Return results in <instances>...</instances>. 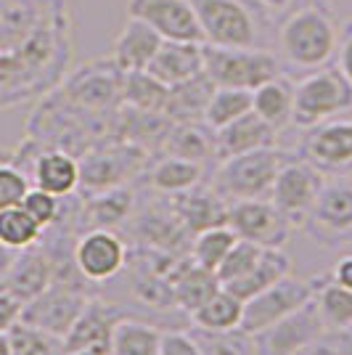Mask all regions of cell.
Masks as SVG:
<instances>
[{"label":"cell","mask_w":352,"mask_h":355,"mask_svg":"<svg viewBox=\"0 0 352 355\" xmlns=\"http://www.w3.org/2000/svg\"><path fill=\"white\" fill-rule=\"evenodd\" d=\"M135 189L130 186H117L109 191L82 193V209H80V234L88 228H112L119 231L130 220L135 212Z\"/></svg>","instance_id":"24"},{"label":"cell","mask_w":352,"mask_h":355,"mask_svg":"<svg viewBox=\"0 0 352 355\" xmlns=\"http://www.w3.org/2000/svg\"><path fill=\"white\" fill-rule=\"evenodd\" d=\"M122 231L130 234L138 247L188 254L191 234L183 228L170 196L157 193V199H151L146 205H135V212L130 215V220L125 223Z\"/></svg>","instance_id":"12"},{"label":"cell","mask_w":352,"mask_h":355,"mask_svg":"<svg viewBox=\"0 0 352 355\" xmlns=\"http://www.w3.org/2000/svg\"><path fill=\"white\" fill-rule=\"evenodd\" d=\"M339 16L331 0H302L279 24L281 59L297 69H321L337 56Z\"/></svg>","instance_id":"2"},{"label":"cell","mask_w":352,"mask_h":355,"mask_svg":"<svg viewBox=\"0 0 352 355\" xmlns=\"http://www.w3.org/2000/svg\"><path fill=\"white\" fill-rule=\"evenodd\" d=\"M69 355H109V353H93V350H77V353H69Z\"/></svg>","instance_id":"56"},{"label":"cell","mask_w":352,"mask_h":355,"mask_svg":"<svg viewBox=\"0 0 352 355\" xmlns=\"http://www.w3.org/2000/svg\"><path fill=\"white\" fill-rule=\"evenodd\" d=\"M127 16L146 21L161 40L204 43L196 11L188 0H127Z\"/></svg>","instance_id":"19"},{"label":"cell","mask_w":352,"mask_h":355,"mask_svg":"<svg viewBox=\"0 0 352 355\" xmlns=\"http://www.w3.org/2000/svg\"><path fill=\"white\" fill-rule=\"evenodd\" d=\"M302 231L323 250L352 247V175L323 180Z\"/></svg>","instance_id":"10"},{"label":"cell","mask_w":352,"mask_h":355,"mask_svg":"<svg viewBox=\"0 0 352 355\" xmlns=\"http://www.w3.org/2000/svg\"><path fill=\"white\" fill-rule=\"evenodd\" d=\"M286 159L289 151L281 146H265L225 157L212 167L209 183L228 205L241 199H267L273 180Z\"/></svg>","instance_id":"4"},{"label":"cell","mask_w":352,"mask_h":355,"mask_svg":"<svg viewBox=\"0 0 352 355\" xmlns=\"http://www.w3.org/2000/svg\"><path fill=\"white\" fill-rule=\"evenodd\" d=\"M313 295H315V279H299L289 273L244 302V315L238 329L247 334H257L297 311L299 305H305L308 300H313Z\"/></svg>","instance_id":"15"},{"label":"cell","mask_w":352,"mask_h":355,"mask_svg":"<svg viewBox=\"0 0 352 355\" xmlns=\"http://www.w3.org/2000/svg\"><path fill=\"white\" fill-rule=\"evenodd\" d=\"M122 80L125 72L114 64V59L103 56L69 69L61 80L59 93L90 114L112 117L122 104Z\"/></svg>","instance_id":"9"},{"label":"cell","mask_w":352,"mask_h":355,"mask_svg":"<svg viewBox=\"0 0 352 355\" xmlns=\"http://www.w3.org/2000/svg\"><path fill=\"white\" fill-rule=\"evenodd\" d=\"M225 225L234 228L238 239L254 241L260 247H286L292 225L281 215L270 199H241L228 205Z\"/></svg>","instance_id":"17"},{"label":"cell","mask_w":352,"mask_h":355,"mask_svg":"<svg viewBox=\"0 0 352 355\" xmlns=\"http://www.w3.org/2000/svg\"><path fill=\"white\" fill-rule=\"evenodd\" d=\"M88 297L90 292H85V289L67 286V284H51L43 295H37L21 308L19 321L64 340L77 321V315L85 308Z\"/></svg>","instance_id":"16"},{"label":"cell","mask_w":352,"mask_h":355,"mask_svg":"<svg viewBox=\"0 0 352 355\" xmlns=\"http://www.w3.org/2000/svg\"><path fill=\"white\" fill-rule=\"evenodd\" d=\"M323 180H326V175L318 173L313 164L305 162L297 154H289V159L281 164L279 175L273 180V189H270L267 199L276 205V209L289 220L294 231L297 228L302 231L310 209L321 193Z\"/></svg>","instance_id":"13"},{"label":"cell","mask_w":352,"mask_h":355,"mask_svg":"<svg viewBox=\"0 0 352 355\" xmlns=\"http://www.w3.org/2000/svg\"><path fill=\"white\" fill-rule=\"evenodd\" d=\"M352 109V83L339 72V67L326 64L321 69H310L302 80L294 83L292 125L308 130L318 122H326Z\"/></svg>","instance_id":"8"},{"label":"cell","mask_w":352,"mask_h":355,"mask_svg":"<svg viewBox=\"0 0 352 355\" xmlns=\"http://www.w3.org/2000/svg\"><path fill=\"white\" fill-rule=\"evenodd\" d=\"M43 239V225L32 218L21 205L0 209V244L11 252L35 247Z\"/></svg>","instance_id":"39"},{"label":"cell","mask_w":352,"mask_h":355,"mask_svg":"<svg viewBox=\"0 0 352 355\" xmlns=\"http://www.w3.org/2000/svg\"><path fill=\"white\" fill-rule=\"evenodd\" d=\"M204 74L215 88L254 90L281 74V59L267 48L202 43Z\"/></svg>","instance_id":"7"},{"label":"cell","mask_w":352,"mask_h":355,"mask_svg":"<svg viewBox=\"0 0 352 355\" xmlns=\"http://www.w3.org/2000/svg\"><path fill=\"white\" fill-rule=\"evenodd\" d=\"M254 6H260L267 14H283L294 6V0H252Z\"/></svg>","instance_id":"53"},{"label":"cell","mask_w":352,"mask_h":355,"mask_svg":"<svg viewBox=\"0 0 352 355\" xmlns=\"http://www.w3.org/2000/svg\"><path fill=\"white\" fill-rule=\"evenodd\" d=\"M0 3H6V0H0Z\"/></svg>","instance_id":"58"},{"label":"cell","mask_w":352,"mask_h":355,"mask_svg":"<svg viewBox=\"0 0 352 355\" xmlns=\"http://www.w3.org/2000/svg\"><path fill=\"white\" fill-rule=\"evenodd\" d=\"M69 0H6L0 3V51H14L45 27Z\"/></svg>","instance_id":"21"},{"label":"cell","mask_w":352,"mask_h":355,"mask_svg":"<svg viewBox=\"0 0 352 355\" xmlns=\"http://www.w3.org/2000/svg\"><path fill=\"white\" fill-rule=\"evenodd\" d=\"M161 35L154 27H148L146 21L127 16L125 27L114 37L112 45V59L122 72H143L148 61L154 59V53L159 51Z\"/></svg>","instance_id":"30"},{"label":"cell","mask_w":352,"mask_h":355,"mask_svg":"<svg viewBox=\"0 0 352 355\" xmlns=\"http://www.w3.org/2000/svg\"><path fill=\"white\" fill-rule=\"evenodd\" d=\"M146 72L157 77L161 85L175 88L180 83L191 80L204 72L202 59V43H177V40H161L159 51L148 61Z\"/></svg>","instance_id":"26"},{"label":"cell","mask_w":352,"mask_h":355,"mask_svg":"<svg viewBox=\"0 0 352 355\" xmlns=\"http://www.w3.org/2000/svg\"><path fill=\"white\" fill-rule=\"evenodd\" d=\"M337 67L352 83V19H344L339 27V45H337Z\"/></svg>","instance_id":"50"},{"label":"cell","mask_w":352,"mask_h":355,"mask_svg":"<svg viewBox=\"0 0 352 355\" xmlns=\"http://www.w3.org/2000/svg\"><path fill=\"white\" fill-rule=\"evenodd\" d=\"M328 276L339 284V286H344V289H352V252L350 254H342L334 268L328 270Z\"/></svg>","instance_id":"52"},{"label":"cell","mask_w":352,"mask_h":355,"mask_svg":"<svg viewBox=\"0 0 352 355\" xmlns=\"http://www.w3.org/2000/svg\"><path fill=\"white\" fill-rule=\"evenodd\" d=\"M252 112V90L238 88H215L204 109V122L212 130H220L234 119Z\"/></svg>","instance_id":"42"},{"label":"cell","mask_w":352,"mask_h":355,"mask_svg":"<svg viewBox=\"0 0 352 355\" xmlns=\"http://www.w3.org/2000/svg\"><path fill=\"white\" fill-rule=\"evenodd\" d=\"M170 88L161 85L157 77L143 72H125L122 80V104L132 109H146V112H164Z\"/></svg>","instance_id":"41"},{"label":"cell","mask_w":352,"mask_h":355,"mask_svg":"<svg viewBox=\"0 0 352 355\" xmlns=\"http://www.w3.org/2000/svg\"><path fill=\"white\" fill-rule=\"evenodd\" d=\"M72 59L74 14L67 3L30 40L14 51H0V112L35 104L59 88L72 69Z\"/></svg>","instance_id":"1"},{"label":"cell","mask_w":352,"mask_h":355,"mask_svg":"<svg viewBox=\"0 0 352 355\" xmlns=\"http://www.w3.org/2000/svg\"><path fill=\"white\" fill-rule=\"evenodd\" d=\"M74 266L88 284H106L127 268L130 250L112 228H88L74 239Z\"/></svg>","instance_id":"14"},{"label":"cell","mask_w":352,"mask_h":355,"mask_svg":"<svg viewBox=\"0 0 352 355\" xmlns=\"http://www.w3.org/2000/svg\"><path fill=\"white\" fill-rule=\"evenodd\" d=\"M281 133L267 125L260 114L247 112L244 117L234 119L231 125H225L220 130H215V148H218V162L225 157H236L244 151H254V148L265 146H279Z\"/></svg>","instance_id":"27"},{"label":"cell","mask_w":352,"mask_h":355,"mask_svg":"<svg viewBox=\"0 0 352 355\" xmlns=\"http://www.w3.org/2000/svg\"><path fill=\"white\" fill-rule=\"evenodd\" d=\"M206 175H212V170L204 164L159 154V157H151L146 173H143V180H146L148 189L159 196H177V193L204 183Z\"/></svg>","instance_id":"28"},{"label":"cell","mask_w":352,"mask_h":355,"mask_svg":"<svg viewBox=\"0 0 352 355\" xmlns=\"http://www.w3.org/2000/svg\"><path fill=\"white\" fill-rule=\"evenodd\" d=\"M21 207L30 212L35 220L45 228H51L53 223L59 220V212H61V196H53V193L43 191L37 186H32L27 196L21 199Z\"/></svg>","instance_id":"48"},{"label":"cell","mask_w":352,"mask_h":355,"mask_svg":"<svg viewBox=\"0 0 352 355\" xmlns=\"http://www.w3.org/2000/svg\"><path fill=\"white\" fill-rule=\"evenodd\" d=\"M159 355H206L202 342L191 331L183 329H161Z\"/></svg>","instance_id":"49"},{"label":"cell","mask_w":352,"mask_h":355,"mask_svg":"<svg viewBox=\"0 0 352 355\" xmlns=\"http://www.w3.org/2000/svg\"><path fill=\"white\" fill-rule=\"evenodd\" d=\"M8 151H11V148H0V159H3V157H6Z\"/></svg>","instance_id":"57"},{"label":"cell","mask_w":352,"mask_h":355,"mask_svg":"<svg viewBox=\"0 0 352 355\" xmlns=\"http://www.w3.org/2000/svg\"><path fill=\"white\" fill-rule=\"evenodd\" d=\"M125 315H130V311H125L98 295H90L82 313L77 315L74 326L69 329V334L64 337L67 355L77 353V350L112 355V334H114L117 321H122Z\"/></svg>","instance_id":"20"},{"label":"cell","mask_w":352,"mask_h":355,"mask_svg":"<svg viewBox=\"0 0 352 355\" xmlns=\"http://www.w3.org/2000/svg\"><path fill=\"white\" fill-rule=\"evenodd\" d=\"M161 329L135 313L117 321L112 334V355H159Z\"/></svg>","instance_id":"37"},{"label":"cell","mask_w":352,"mask_h":355,"mask_svg":"<svg viewBox=\"0 0 352 355\" xmlns=\"http://www.w3.org/2000/svg\"><path fill=\"white\" fill-rule=\"evenodd\" d=\"M241 315H244V302L228 289H218L206 297L204 302L188 313L193 329L199 331H212V334H222V331H234L241 326Z\"/></svg>","instance_id":"34"},{"label":"cell","mask_w":352,"mask_h":355,"mask_svg":"<svg viewBox=\"0 0 352 355\" xmlns=\"http://www.w3.org/2000/svg\"><path fill=\"white\" fill-rule=\"evenodd\" d=\"M14 254H16V252L6 250V247L0 244V279H3V273L8 270V266H11V260H14Z\"/></svg>","instance_id":"54"},{"label":"cell","mask_w":352,"mask_h":355,"mask_svg":"<svg viewBox=\"0 0 352 355\" xmlns=\"http://www.w3.org/2000/svg\"><path fill=\"white\" fill-rule=\"evenodd\" d=\"M289 273H292V257L283 252V247H265V252L260 254V260L254 263L249 273L241 276L238 282L222 286V289H228L241 302H247V300L260 295L263 289H267L270 284H276L279 279L289 276Z\"/></svg>","instance_id":"33"},{"label":"cell","mask_w":352,"mask_h":355,"mask_svg":"<svg viewBox=\"0 0 352 355\" xmlns=\"http://www.w3.org/2000/svg\"><path fill=\"white\" fill-rule=\"evenodd\" d=\"M297 355H352V329H323Z\"/></svg>","instance_id":"47"},{"label":"cell","mask_w":352,"mask_h":355,"mask_svg":"<svg viewBox=\"0 0 352 355\" xmlns=\"http://www.w3.org/2000/svg\"><path fill=\"white\" fill-rule=\"evenodd\" d=\"M196 337H199L206 355H257L254 337L247 334V331H241V329L222 331V334L199 331V329H196Z\"/></svg>","instance_id":"45"},{"label":"cell","mask_w":352,"mask_h":355,"mask_svg":"<svg viewBox=\"0 0 352 355\" xmlns=\"http://www.w3.org/2000/svg\"><path fill=\"white\" fill-rule=\"evenodd\" d=\"M212 90H215V85L209 83V77L204 72L196 74L191 80L170 88L164 114L173 122H204V109L209 104Z\"/></svg>","instance_id":"36"},{"label":"cell","mask_w":352,"mask_h":355,"mask_svg":"<svg viewBox=\"0 0 352 355\" xmlns=\"http://www.w3.org/2000/svg\"><path fill=\"white\" fill-rule=\"evenodd\" d=\"M263 252H265V247H260V244L247 241V239H238L234 247H231V252L222 257V263L218 266V270H215L220 286H228V284L238 282L241 276H247L252 268H254V263L260 260Z\"/></svg>","instance_id":"44"},{"label":"cell","mask_w":352,"mask_h":355,"mask_svg":"<svg viewBox=\"0 0 352 355\" xmlns=\"http://www.w3.org/2000/svg\"><path fill=\"white\" fill-rule=\"evenodd\" d=\"M148 162H151V154L146 148L119 138H103L77 157V164H80L77 191L98 193L117 186H130L138 178H143Z\"/></svg>","instance_id":"6"},{"label":"cell","mask_w":352,"mask_h":355,"mask_svg":"<svg viewBox=\"0 0 352 355\" xmlns=\"http://www.w3.org/2000/svg\"><path fill=\"white\" fill-rule=\"evenodd\" d=\"M173 289H175L177 308L186 313H193L212 292L220 289V282H218V276L212 270L196 266L191 257L186 254L175 268Z\"/></svg>","instance_id":"35"},{"label":"cell","mask_w":352,"mask_h":355,"mask_svg":"<svg viewBox=\"0 0 352 355\" xmlns=\"http://www.w3.org/2000/svg\"><path fill=\"white\" fill-rule=\"evenodd\" d=\"M173 128V119L164 112H146V109H132L119 104L112 117V135L119 141H130L135 146L146 148L148 154H159L164 138Z\"/></svg>","instance_id":"23"},{"label":"cell","mask_w":352,"mask_h":355,"mask_svg":"<svg viewBox=\"0 0 352 355\" xmlns=\"http://www.w3.org/2000/svg\"><path fill=\"white\" fill-rule=\"evenodd\" d=\"M209 45L265 48L267 11L252 0H188Z\"/></svg>","instance_id":"5"},{"label":"cell","mask_w":352,"mask_h":355,"mask_svg":"<svg viewBox=\"0 0 352 355\" xmlns=\"http://www.w3.org/2000/svg\"><path fill=\"white\" fill-rule=\"evenodd\" d=\"M170 202L191 239L204 228L225 225L228 220V202L212 189V183H199L188 191L170 196Z\"/></svg>","instance_id":"25"},{"label":"cell","mask_w":352,"mask_h":355,"mask_svg":"<svg viewBox=\"0 0 352 355\" xmlns=\"http://www.w3.org/2000/svg\"><path fill=\"white\" fill-rule=\"evenodd\" d=\"M30 183L53 193V196H69L80 189V164L77 157L61 148L45 146L35 157L30 167Z\"/></svg>","instance_id":"29"},{"label":"cell","mask_w":352,"mask_h":355,"mask_svg":"<svg viewBox=\"0 0 352 355\" xmlns=\"http://www.w3.org/2000/svg\"><path fill=\"white\" fill-rule=\"evenodd\" d=\"M51 284H53V257L37 241L35 247L16 252L8 270L0 279V289H6L21 305H27L30 300L43 295Z\"/></svg>","instance_id":"22"},{"label":"cell","mask_w":352,"mask_h":355,"mask_svg":"<svg viewBox=\"0 0 352 355\" xmlns=\"http://www.w3.org/2000/svg\"><path fill=\"white\" fill-rule=\"evenodd\" d=\"M112 117L90 114L85 109L74 106L72 101H67L59 88H53L40 101H35V109L27 119V135L45 146L80 157L93 144L112 135Z\"/></svg>","instance_id":"3"},{"label":"cell","mask_w":352,"mask_h":355,"mask_svg":"<svg viewBox=\"0 0 352 355\" xmlns=\"http://www.w3.org/2000/svg\"><path fill=\"white\" fill-rule=\"evenodd\" d=\"M159 154L180 157L188 162H199L212 170L218 164V148H215V130L206 122H173L170 133L161 144Z\"/></svg>","instance_id":"31"},{"label":"cell","mask_w":352,"mask_h":355,"mask_svg":"<svg viewBox=\"0 0 352 355\" xmlns=\"http://www.w3.org/2000/svg\"><path fill=\"white\" fill-rule=\"evenodd\" d=\"M294 154L326 178L352 175V117L339 114L308 128Z\"/></svg>","instance_id":"11"},{"label":"cell","mask_w":352,"mask_h":355,"mask_svg":"<svg viewBox=\"0 0 352 355\" xmlns=\"http://www.w3.org/2000/svg\"><path fill=\"white\" fill-rule=\"evenodd\" d=\"M0 355H14L11 353V337H8V331H0Z\"/></svg>","instance_id":"55"},{"label":"cell","mask_w":352,"mask_h":355,"mask_svg":"<svg viewBox=\"0 0 352 355\" xmlns=\"http://www.w3.org/2000/svg\"><path fill=\"white\" fill-rule=\"evenodd\" d=\"M11 337V353L14 355H67L64 340L53 337L43 329H35L30 324L16 321L8 331Z\"/></svg>","instance_id":"43"},{"label":"cell","mask_w":352,"mask_h":355,"mask_svg":"<svg viewBox=\"0 0 352 355\" xmlns=\"http://www.w3.org/2000/svg\"><path fill=\"white\" fill-rule=\"evenodd\" d=\"M238 236L234 234L231 225H215V228H204L191 239L188 244V257L196 266L206 268V270H218V266L222 263V257L231 252Z\"/></svg>","instance_id":"40"},{"label":"cell","mask_w":352,"mask_h":355,"mask_svg":"<svg viewBox=\"0 0 352 355\" xmlns=\"http://www.w3.org/2000/svg\"><path fill=\"white\" fill-rule=\"evenodd\" d=\"M315 279V305L326 329H352V289L339 286L328 273L313 276Z\"/></svg>","instance_id":"38"},{"label":"cell","mask_w":352,"mask_h":355,"mask_svg":"<svg viewBox=\"0 0 352 355\" xmlns=\"http://www.w3.org/2000/svg\"><path fill=\"white\" fill-rule=\"evenodd\" d=\"M32 189L30 178L14 164V148L0 159V209L16 207Z\"/></svg>","instance_id":"46"},{"label":"cell","mask_w":352,"mask_h":355,"mask_svg":"<svg viewBox=\"0 0 352 355\" xmlns=\"http://www.w3.org/2000/svg\"><path fill=\"white\" fill-rule=\"evenodd\" d=\"M323 329V318L315 300H308L297 311L283 315L281 321L252 334L257 345V355H297L308 342H313Z\"/></svg>","instance_id":"18"},{"label":"cell","mask_w":352,"mask_h":355,"mask_svg":"<svg viewBox=\"0 0 352 355\" xmlns=\"http://www.w3.org/2000/svg\"><path fill=\"white\" fill-rule=\"evenodd\" d=\"M252 112L260 114L267 125H273L279 133L289 128L294 112V80L281 72L252 90Z\"/></svg>","instance_id":"32"},{"label":"cell","mask_w":352,"mask_h":355,"mask_svg":"<svg viewBox=\"0 0 352 355\" xmlns=\"http://www.w3.org/2000/svg\"><path fill=\"white\" fill-rule=\"evenodd\" d=\"M21 302L6 289H0V331H11V326L21 318Z\"/></svg>","instance_id":"51"}]
</instances>
